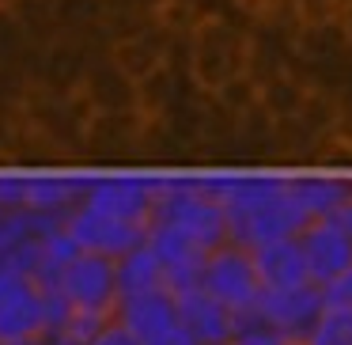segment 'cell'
Returning a JSON list of instances; mask_svg holds the SVG:
<instances>
[{
    "label": "cell",
    "mask_w": 352,
    "mask_h": 345,
    "mask_svg": "<svg viewBox=\"0 0 352 345\" xmlns=\"http://www.w3.org/2000/svg\"><path fill=\"white\" fill-rule=\"evenodd\" d=\"M250 27L235 23L231 16H205L186 34V72L197 92L216 95L231 80L250 76Z\"/></svg>",
    "instance_id": "obj_1"
},
{
    "label": "cell",
    "mask_w": 352,
    "mask_h": 345,
    "mask_svg": "<svg viewBox=\"0 0 352 345\" xmlns=\"http://www.w3.org/2000/svg\"><path fill=\"white\" fill-rule=\"evenodd\" d=\"M201 289L220 300L228 311H235L239 319H250L261 304V292H265L258 266H254V251L235 243V239L208 251L205 269H201Z\"/></svg>",
    "instance_id": "obj_2"
},
{
    "label": "cell",
    "mask_w": 352,
    "mask_h": 345,
    "mask_svg": "<svg viewBox=\"0 0 352 345\" xmlns=\"http://www.w3.org/2000/svg\"><path fill=\"white\" fill-rule=\"evenodd\" d=\"M50 337V289L0 269V345H38Z\"/></svg>",
    "instance_id": "obj_3"
},
{
    "label": "cell",
    "mask_w": 352,
    "mask_h": 345,
    "mask_svg": "<svg viewBox=\"0 0 352 345\" xmlns=\"http://www.w3.org/2000/svg\"><path fill=\"white\" fill-rule=\"evenodd\" d=\"M140 110H95L84 129V167H140Z\"/></svg>",
    "instance_id": "obj_4"
},
{
    "label": "cell",
    "mask_w": 352,
    "mask_h": 345,
    "mask_svg": "<svg viewBox=\"0 0 352 345\" xmlns=\"http://www.w3.org/2000/svg\"><path fill=\"white\" fill-rule=\"evenodd\" d=\"M54 289L65 296V304L72 311L102 315V319H114V311H118V266H114V258L80 251L57 273Z\"/></svg>",
    "instance_id": "obj_5"
},
{
    "label": "cell",
    "mask_w": 352,
    "mask_h": 345,
    "mask_svg": "<svg viewBox=\"0 0 352 345\" xmlns=\"http://www.w3.org/2000/svg\"><path fill=\"white\" fill-rule=\"evenodd\" d=\"M87 205L102 209L110 216H122L133 224H152L155 213V186H152V171H110V175H95L87 178Z\"/></svg>",
    "instance_id": "obj_6"
},
{
    "label": "cell",
    "mask_w": 352,
    "mask_h": 345,
    "mask_svg": "<svg viewBox=\"0 0 352 345\" xmlns=\"http://www.w3.org/2000/svg\"><path fill=\"white\" fill-rule=\"evenodd\" d=\"M65 228H69V236L76 239L80 251L102 254V258H114V262L122 258V254H129L133 247H140L144 236H148L144 224L110 216V213H102V209L87 205V201H80V205L65 216Z\"/></svg>",
    "instance_id": "obj_7"
},
{
    "label": "cell",
    "mask_w": 352,
    "mask_h": 345,
    "mask_svg": "<svg viewBox=\"0 0 352 345\" xmlns=\"http://www.w3.org/2000/svg\"><path fill=\"white\" fill-rule=\"evenodd\" d=\"M322 311H326V292H322V284L307 281L296 289H265L254 315L288 337H307Z\"/></svg>",
    "instance_id": "obj_8"
},
{
    "label": "cell",
    "mask_w": 352,
    "mask_h": 345,
    "mask_svg": "<svg viewBox=\"0 0 352 345\" xmlns=\"http://www.w3.org/2000/svg\"><path fill=\"white\" fill-rule=\"evenodd\" d=\"M307 224H311V220H307V213L299 209V201L292 198L288 186H284V190L276 194L273 201H265L250 220L239 224V228L231 231V239L243 243V247H250V251H258V247L276 243V239H296Z\"/></svg>",
    "instance_id": "obj_9"
},
{
    "label": "cell",
    "mask_w": 352,
    "mask_h": 345,
    "mask_svg": "<svg viewBox=\"0 0 352 345\" xmlns=\"http://www.w3.org/2000/svg\"><path fill=\"white\" fill-rule=\"evenodd\" d=\"M299 247L307 258V273L314 284H329L352 266V236H344L329 220H311L299 231Z\"/></svg>",
    "instance_id": "obj_10"
},
{
    "label": "cell",
    "mask_w": 352,
    "mask_h": 345,
    "mask_svg": "<svg viewBox=\"0 0 352 345\" xmlns=\"http://www.w3.org/2000/svg\"><path fill=\"white\" fill-rule=\"evenodd\" d=\"M175 304H178V326H186L197 345H228L231 334L239 326V315L228 311L216 296H208L205 289H186L175 292Z\"/></svg>",
    "instance_id": "obj_11"
},
{
    "label": "cell",
    "mask_w": 352,
    "mask_h": 345,
    "mask_svg": "<svg viewBox=\"0 0 352 345\" xmlns=\"http://www.w3.org/2000/svg\"><path fill=\"white\" fill-rule=\"evenodd\" d=\"M80 95L91 103V110H140L137 107V80L110 54H99L91 61Z\"/></svg>",
    "instance_id": "obj_12"
},
{
    "label": "cell",
    "mask_w": 352,
    "mask_h": 345,
    "mask_svg": "<svg viewBox=\"0 0 352 345\" xmlns=\"http://www.w3.org/2000/svg\"><path fill=\"white\" fill-rule=\"evenodd\" d=\"M114 319L122 322L133 337L148 342V337H155V334H163V330L178 326L175 292H170V289H155V292H144V296H125V300H118Z\"/></svg>",
    "instance_id": "obj_13"
},
{
    "label": "cell",
    "mask_w": 352,
    "mask_h": 345,
    "mask_svg": "<svg viewBox=\"0 0 352 345\" xmlns=\"http://www.w3.org/2000/svg\"><path fill=\"white\" fill-rule=\"evenodd\" d=\"M288 190L299 201V209L307 213V220H329L337 213L341 201L352 198V178L341 175H326V171H292L288 175Z\"/></svg>",
    "instance_id": "obj_14"
},
{
    "label": "cell",
    "mask_w": 352,
    "mask_h": 345,
    "mask_svg": "<svg viewBox=\"0 0 352 345\" xmlns=\"http://www.w3.org/2000/svg\"><path fill=\"white\" fill-rule=\"evenodd\" d=\"M254 266H258V277H261L265 289H296V284L311 281L303 247H299V236L258 247V251H254Z\"/></svg>",
    "instance_id": "obj_15"
},
{
    "label": "cell",
    "mask_w": 352,
    "mask_h": 345,
    "mask_svg": "<svg viewBox=\"0 0 352 345\" xmlns=\"http://www.w3.org/2000/svg\"><path fill=\"white\" fill-rule=\"evenodd\" d=\"M114 266H118V300L144 296V292H155V289H167V273H163L160 258L148 251V243L133 247V251L122 254Z\"/></svg>",
    "instance_id": "obj_16"
},
{
    "label": "cell",
    "mask_w": 352,
    "mask_h": 345,
    "mask_svg": "<svg viewBox=\"0 0 352 345\" xmlns=\"http://www.w3.org/2000/svg\"><path fill=\"white\" fill-rule=\"evenodd\" d=\"M307 92H311L307 72L299 69V65H292V69L276 72V76H269V80H261V84H258V103L276 118V122H284V118H292L299 107H303Z\"/></svg>",
    "instance_id": "obj_17"
},
{
    "label": "cell",
    "mask_w": 352,
    "mask_h": 345,
    "mask_svg": "<svg viewBox=\"0 0 352 345\" xmlns=\"http://www.w3.org/2000/svg\"><path fill=\"white\" fill-rule=\"evenodd\" d=\"M307 345H352V311L349 307H329L318 315L311 334L303 337Z\"/></svg>",
    "instance_id": "obj_18"
},
{
    "label": "cell",
    "mask_w": 352,
    "mask_h": 345,
    "mask_svg": "<svg viewBox=\"0 0 352 345\" xmlns=\"http://www.w3.org/2000/svg\"><path fill=\"white\" fill-rule=\"evenodd\" d=\"M228 345H292V337L273 330L269 322H261L258 315H250V319H239V326H235Z\"/></svg>",
    "instance_id": "obj_19"
},
{
    "label": "cell",
    "mask_w": 352,
    "mask_h": 345,
    "mask_svg": "<svg viewBox=\"0 0 352 345\" xmlns=\"http://www.w3.org/2000/svg\"><path fill=\"white\" fill-rule=\"evenodd\" d=\"M322 292H326V304L329 307H349V311H352V266L344 269L341 277H333L329 284H322Z\"/></svg>",
    "instance_id": "obj_20"
},
{
    "label": "cell",
    "mask_w": 352,
    "mask_h": 345,
    "mask_svg": "<svg viewBox=\"0 0 352 345\" xmlns=\"http://www.w3.org/2000/svg\"><path fill=\"white\" fill-rule=\"evenodd\" d=\"M84 345H140V337H133V334H129V330H125L118 319H110L107 326H102L95 337H87Z\"/></svg>",
    "instance_id": "obj_21"
},
{
    "label": "cell",
    "mask_w": 352,
    "mask_h": 345,
    "mask_svg": "<svg viewBox=\"0 0 352 345\" xmlns=\"http://www.w3.org/2000/svg\"><path fill=\"white\" fill-rule=\"evenodd\" d=\"M140 345H197V337L186 326H170V330H163V334L148 337V342H140Z\"/></svg>",
    "instance_id": "obj_22"
},
{
    "label": "cell",
    "mask_w": 352,
    "mask_h": 345,
    "mask_svg": "<svg viewBox=\"0 0 352 345\" xmlns=\"http://www.w3.org/2000/svg\"><path fill=\"white\" fill-rule=\"evenodd\" d=\"M329 224H337V228H341L344 236H352V198H349V201H341V205H337V213L329 216Z\"/></svg>",
    "instance_id": "obj_23"
},
{
    "label": "cell",
    "mask_w": 352,
    "mask_h": 345,
    "mask_svg": "<svg viewBox=\"0 0 352 345\" xmlns=\"http://www.w3.org/2000/svg\"><path fill=\"white\" fill-rule=\"evenodd\" d=\"M337 19H341L344 34H349V42H352V0H349V4H344V8H341V16H337Z\"/></svg>",
    "instance_id": "obj_24"
},
{
    "label": "cell",
    "mask_w": 352,
    "mask_h": 345,
    "mask_svg": "<svg viewBox=\"0 0 352 345\" xmlns=\"http://www.w3.org/2000/svg\"><path fill=\"white\" fill-rule=\"evenodd\" d=\"M42 345H84V342H72V337H61V334H50Z\"/></svg>",
    "instance_id": "obj_25"
},
{
    "label": "cell",
    "mask_w": 352,
    "mask_h": 345,
    "mask_svg": "<svg viewBox=\"0 0 352 345\" xmlns=\"http://www.w3.org/2000/svg\"><path fill=\"white\" fill-rule=\"evenodd\" d=\"M292 345H307V342H303V337H292Z\"/></svg>",
    "instance_id": "obj_26"
},
{
    "label": "cell",
    "mask_w": 352,
    "mask_h": 345,
    "mask_svg": "<svg viewBox=\"0 0 352 345\" xmlns=\"http://www.w3.org/2000/svg\"><path fill=\"white\" fill-rule=\"evenodd\" d=\"M0 216H4V209H0Z\"/></svg>",
    "instance_id": "obj_27"
}]
</instances>
